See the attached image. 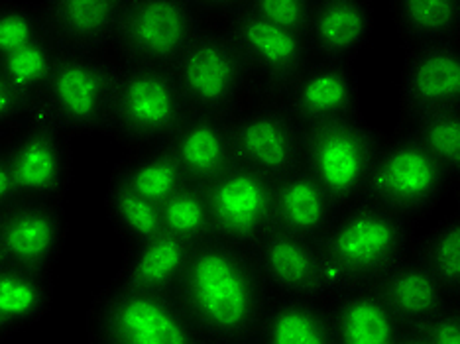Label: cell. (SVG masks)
Instances as JSON below:
<instances>
[{
  "mask_svg": "<svg viewBox=\"0 0 460 344\" xmlns=\"http://www.w3.org/2000/svg\"><path fill=\"white\" fill-rule=\"evenodd\" d=\"M175 295L203 344H252L274 294L248 248L213 236L193 246Z\"/></svg>",
  "mask_w": 460,
  "mask_h": 344,
  "instance_id": "6da1fadb",
  "label": "cell"
},
{
  "mask_svg": "<svg viewBox=\"0 0 460 344\" xmlns=\"http://www.w3.org/2000/svg\"><path fill=\"white\" fill-rule=\"evenodd\" d=\"M413 228L368 201L341 211L317 243L327 297L378 284L411 252Z\"/></svg>",
  "mask_w": 460,
  "mask_h": 344,
  "instance_id": "7a4b0ae2",
  "label": "cell"
},
{
  "mask_svg": "<svg viewBox=\"0 0 460 344\" xmlns=\"http://www.w3.org/2000/svg\"><path fill=\"white\" fill-rule=\"evenodd\" d=\"M190 112L170 67L114 59L107 114L101 134L127 150L158 146Z\"/></svg>",
  "mask_w": 460,
  "mask_h": 344,
  "instance_id": "3957f363",
  "label": "cell"
},
{
  "mask_svg": "<svg viewBox=\"0 0 460 344\" xmlns=\"http://www.w3.org/2000/svg\"><path fill=\"white\" fill-rule=\"evenodd\" d=\"M170 71L191 112L230 117L256 99L246 61L217 20H207Z\"/></svg>",
  "mask_w": 460,
  "mask_h": 344,
  "instance_id": "277c9868",
  "label": "cell"
},
{
  "mask_svg": "<svg viewBox=\"0 0 460 344\" xmlns=\"http://www.w3.org/2000/svg\"><path fill=\"white\" fill-rule=\"evenodd\" d=\"M87 335L91 344H203L175 294L109 284L91 299Z\"/></svg>",
  "mask_w": 460,
  "mask_h": 344,
  "instance_id": "5b68a950",
  "label": "cell"
},
{
  "mask_svg": "<svg viewBox=\"0 0 460 344\" xmlns=\"http://www.w3.org/2000/svg\"><path fill=\"white\" fill-rule=\"evenodd\" d=\"M388 140L364 114L303 128V163L339 211L364 201L376 158Z\"/></svg>",
  "mask_w": 460,
  "mask_h": 344,
  "instance_id": "8992f818",
  "label": "cell"
},
{
  "mask_svg": "<svg viewBox=\"0 0 460 344\" xmlns=\"http://www.w3.org/2000/svg\"><path fill=\"white\" fill-rule=\"evenodd\" d=\"M112 73L114 59L107 54L61 49L46 87L28 114L44 119L73 140L97 134L107 114Z\"/></svg>",
  "mask_w": 460,
  "mask_h": 344,
  "instance_id": "52a82bcc",
  "label": "cell"
},
{
  "mask_svg": "<svg viewBox=\"0 0 460 344\" xmlns=\"http://www.w3.org/2000/svg\"><path fill=\"white\" fill-rule=\"evenodd\" d=\"M447 195H451V187L445 173L423 146L403 130L382 146L366 185L364 201L415 226L425 221Z\"/></svg>",
  "mask_w": 460,
  "mask_h": 344,
  "instance_id": "ba28073f",
  "label": "cell"
},
{
  "mask_svg": "<svg viewBox=\"0 0 460 344\" xmlns=\"http://www.w3.org/2000/svg\"><path fill=\"white\" fill-rule=\"evenodd\" d=\"M218 22L243 54L258 99L281 101L311 66L307 38L270 22L246 4Z\"/></svg>",
  "mask_w": 460,
  "mask_h": 344,
  "instance_id": "9c48e42d",
  "label": "cell"
},
{
  "mask_svg": "<svg viewBox=\"0 0 460 344\" xmlns=\"http://www.w3.org/2000/svg\"><path fill=\"white\" fill-rule=\"evenodd\" d=\"M205 22L191 0H127L109 56L170 67Z\"/></svg>",
  "mask_w": 460,
  "mask_h": 344,
  "instance_id": "30bf717a",
  "label": "cell"
},
{
  "mask_svg": "<svg viewBox=\"0 0 460 344\" xmlns=\"http://www.w3.org/2000/svg\"><path fill=\"white\" fill-rule=\"evenodd\" d=\"M238 163L278 181L303 163V128L284 102L252 99L228 117Z\"/></svg>",
  "mask_w": 460,
  "mask_h": 344,
  "instance_id": "8fae6325",
  "label": "cell"
},
{
  "mask_svg": "<svg viewBox=\"0 0 460 344\" xmlns=\"http://www.w3.org/2000/svg\"><path fill=\"white\" fill-rule=\"evenodd\" d=\"M18 197L64 201L73 180V138L26 114L4 138Z\"/></svg>",
  "mask_w": 460,
  "mask_h": 344,
  "instance_id": "7c38bea8",
  "label": "cell"
},
{
  "mask_svg": "<svg viewBox=\"0 0 460 344\" xmlns=\"http://www.w3.org/2000/svg\"><path fill=\"white\" fill-rule=\"evenodd\" d=\"M213 236L250 248L274 228V181L244 163L205 185Z\"/></svg>",
  "mask_w": 460,
  "mask_h": 344,
  "instance_id": "4fadbf2b",
  "label": "cell"
},
{
  "mask_svg": "<svg viewBox=\"0 0 460 344\" xmlns=\"http://www.w3.org/2000/svg\"><path fill=\"white\" fill-rule=\"evenodd\" d=\"M64 201L16 197L0 208V260L20 268L54 272L67 241Z\"/></svg>",
  "mask_w": 460,
  "mask_h": 344,
  "instance_id": "5bb4252c",
  "label": "cell"
},
{
  "mask_svg": "<svg viewBox=\"0 0 460 344\" xmlns=\"http://www.w3.org/2000/svg\"><path fill=\"white\" fill-rule=\"evenodd\" d=\"M460 104V40L403 48L397 132Z\"/></svg>",
  "mask_w": 460,
  "mask_h": 344,
  "instance_id": "9a60e30c",
  "label": "cell"
},
{
  "mask_svg": "<svg viewBox=\"0 0 460 344\" xmlns=\"http://www.w3.org/2000/svg\"><path fill=\"white\" fill-rule=\"evenodd\" d=\"M301 128L362 112L360 81L352 64L311 61L281 99Z\"/></svg>",
  "mask_w": 460,
  "mask_h": 344,
  "instance_id": "2e32d148",
  "label": "cell"
},
{
  "mask_svg": "<svg viewBox=\"0 0 460 344\" xmlns=\"http://www.w3.org/2000/svg\"><path fill=\"white\" fill-rule=\"evenodd\" d=\"M248 250L271 294L329 299L317 243L274 226Z\"/></svg>",
  "mask_w": 460,
  "mask_h": 344,
  "instance_id": "e0dca14e",
  "label": "cell"
},
{
  "mask_svg": "<svg viewBox=\"0 0 460 344\" xmlns=\"http://www.w3.org/2000/svg\"><path fill=\"white\" fill-rule=\"evenodd\" d=\"M162 146L173 155L185 180L203 187L238 163L228 117L190 110Z\"/></svg>",
  "mask_w": 460,
  "mask_h": 344,
  "instance_id": "ac0fdd59",
  "label": "cell"
},
{
  "mask_svg": "<svg viewBox=\"0 0 460 344\" xmlns=\"http://www.w3.org/2000/svg\"><path fill=\"white\" fill-rule=\"evenodd\" d=\"M46 34L64 51L111 54L127 0H40Z\"/></svg>",
  "mask_w": 460,
  "mask_h": 344,
  "instance_id": "d6986e66",
  "label": "cell"
},
{
  "mask_svg": "<svg viewBox=\"0 0 460 344\" xmlns=\"http://www.w3.org/2000/svg\"><path fill=\"white\" fill-rule=\"evenodd\" d=\"M374 36V0H313L307 44L315 61L352 64Z\"/></svg>",
  "mask_w": 460,
  "mask_h": 344,
  "instance_id": "ffe728a7",
  "label": "cell"
},
{
  "mask_svg": "<svg viewBox=\"0 0 460 344\" xmlns=\"http://www.w3.org/2000/svg\"><path fill=\"white\" fill-rule=\"evenodd\" d=\"M334 344H402L403 327L376 286L329 297Z\"/></svg>",
  "mask_w": 460,
  "mask_h": 344,
  "instance_id": "44dd1931",
  "label": "cell"
},
{
  "mask_svg": "<svg viewBox=\"0 0 460 344\" xmlns=\"http://www.w3.org/2000/svg\"><path fill=\"white\" fill-rule=\"evenodd\" d=\"M341 211L307 170H296L274 181V226L319 243Z\"/></svg>",
  "mask_w": 460,
  "mask_h": 344,
  "instance_id": "7402d4cb",
  "label": "cell"
},
{
  "mask_svg": "<svg viewBox=\"0 0 460 344\" xmlns=\"http://www.w3.org/2000/svg\"><path fill=\"white\" fill-rule=\"evenodd\" d=\"M193 246L170 233L122 248V262L109 286L175 294Z\"/></svg>",
  "mask_w": 460,
  "mask_h": 344,
  "instance_id": "603a6c76",
  "label": "cell"
},
{
  "mask_svg": "<svg viewBox=\"0 0 460 344\" xmlns=\"http://www.w3.org/2000/svg\"><path fill=\"white\" fill-rule=\"evenodd\" d=\"M252 344H334L329 299L274 294Z\"/></svg>",
  "mask_w": 460,
  "mask_h": 344,
  "instance_id": "cb8c5ba5",
  "label": "cell"
},
{
  "mask_svg": "<svg viewBox=\"0 0 460 344\" xmlns=\"http://www.w3.org/2000/svg\"><path fill=\"white\" fill-rule=\"evenodd\" d=\"M54 295V272L0 262V325L10 337L46 319Z\"/></svg>",
  "mask_w": 460,
  "mask_h": 344,
  "instance_id": "d4e9b609",
  "label": "cell"
},
{
  "mask_svg": "<svg viewBox=\"0 0 460 344\" xmlns=\"http://www.w3.org/2000/svg\"><path fill=\"white\" fill-rule=\"evenodd\" d=\"M376 287L394 315L400 319L402 327L425 319L448 301H455L413 252L385 274Z\"/></svg>",
  "mask_w": 460,
  "mask_h": 344,
  "instance_id": "484cf974",
  "label": "cell"
},
{
  "mask_svg": "<svg viewBox=\"0 0 460 344\" xmlns=\"http://www.w3.org/2000/svg\"><path fill=\"white\" fill-rule=\"evenodd\" d=\"M109 180L155 205H162L187 181L173 155L162 144L128 150L112 165Z\"/></svg>",
  "mask_w": 460,
  "mask_h": 344,
  "instance_id": "4316f807",
  "label": "cell"
},
{
  "mask_svg": "<svg viewBox=\"0 0 460 344\" xmlns=\"http://www.w3.org/2000/svg\"><path fill=\"white\" fill-rule=\"evenodd\" d=\"M403 48L460 40V0H390Z\"/></svg>",
  "mask_w": 460,
  "mask_h": 344,
  "instance_id": "83f0119b",
  "label": "cell"
},
{
  "mask_svg": "<svg viewBox=\"0 0 460 344\" xmlns=\"http://www.w3.org/2000/svg\"><path fill=\"white\" fill-rule=\"evenodd\" d=\"M104 215L122 248L146 243L164 233L160 205L111 180L104 191Z\"/></svg>",
  "mask_w": 460,
  "mask_h": 344,
  "instance_id": "f1b7e54d",
  "label": "cell"
},
{
  "mask_svg": "<svg viewBox=\"0 0 460 344\" xmlns=\"http://www.w3.org/2000/svg\"><path fill=\"white\" fill-rule=\"evenodd\" d=\"M411 252L443 286L447 295L460 301V213L445 216L425 236L415 238Z\"/></svg>",
  "mask_w": 460,
  "mask_h": 344,
  "instance_id": "f546056e",
  "label": "cell"
},
{
  "mask_svg": "<svg viewBox=\"0 0 460 344\" xmlns=\"http://www.w3.org/2000/svg\"><path fill=\"white\" fill-rule=\"evenodd\" d=\"M445 173L451 195L460 190V104L413 122L405 128Z\"/></svg>",
  "mask_w": 460,
  "mask_h": 344,
  "instance_id": "4dcf8cb0",
  "label": "cell"
},
{
  "mask_svg": "<svg viewBox=\"0 0 460 344\" xmlns=\"http://www.w3.org/2000/svg\"><path fill=\"white\" fill-rule=\"evenodd\" d=\"M59 54L61 48H58L56 41L41 36L0 57V69L26 104L28 112L34 107L41 89L46 87Z\"/></svg>",
  "mask_w": 460,
  "mask_h": 344,
  "instance_id": "1f68e13d",
  "label": "cell"
},
{
  "mask_svg": "<svg viewBox=\"0 0 460 344\" xmlns=\"http://www.w3.org/2000/svg\"><path fill=\"white\" fill-rule=\"evenodd\" d=\"M160 211L164 231L181 238L187 244L197 246L213 238L211 211L203 185L185 181L160 205Z\"/></svg>",
  "mask_w": 460,
  "mask_h": 344,
  "instance_id": "d6a6232c",
  "label": "cell"
},
{
  "mask_svg": "<svg viewBox=\"0 0 460 344\" xmlns=\"http://www.w3.org/2000/svg\"><path fill=\"white\" fill-rule=\"evenodd\" d=\"M46 34L38 3L0 0V57Z\"/></svg>",
  "mask_w": 460,
  "mask_h": 344,
  "instance_id": "836d02e7",
  "label": "cell"
},
{
  "mask_svg": "<svg viewBox=\"0 0 460 344\" xmlns=\"http://www.w3.org/2000/svg\"><path fill=\"white\" fill-rule=\"evenodd\" d=\"M402 344H460V301L403 327Z\"/></svg>",
  "mask_w": 460,
  "mask_h": 344,
  "instance_id": "e575fe53",
  "label": "cell"
},
{
  "mask_svg": "<svg viewBox=\"0 0 460 344\" xmlns=\"http://www.w3.org/2000/svg\"><path fill=\"white\" fill-rule=\"evenodd\" d=\"M246 6L270 22L307 38L313 0H246Z\"/></svg>",
  "mask_w": 460,
  "mask_h": 344,
  "instance_id": "d590c367",
  "label": "cell"
},
{
  "mask_svg": "<svg viewBox=\"0 0 460 344\" xmlns=\"http://www.w3.org/2000/svg\"><path fill=\"white\" fill-rule=\"evenodd\" d=\"M26 114V104L0 69V138H6Z\"/></svg>",
  "mask_w": 460,
  "mask_h": 344,
  "instance_id": "8d00e7d4",
  "label": "cell"
},
{
  "mask_svg": "<svg viewBox=\"0 0 460 344\" xmlns=\"http://www.w3.org/2000/svg\"><path fill=\"white\" fill-rule=\"evenodd\" d=\"M18 197L13 165H10L8 150L4 138H0V208H4L8 203H13Z\"/></svg>",
  "mask_w": 460,
  "mask_h": 344,
  "instance_id": "74e56055",
  "label": "cell"
},
{
  "mask_svg": "<svg viewBox=\"0 0 460 344\" xmlns=\"http://www.w3.org/2000/svg\"><path fill=\"white\" fill-rule=\"evenodd\" d=\"M191 3L205 20H217L218 22L226 14L234 13L236 8L244 6L246 0H191Z\"/></svg>",
  "mask_w": 460,
  "mask_h": 344,
  "instance_id": "f35d334b",
  "label": "cell"
},
{
  "mask_svg": "<svg viewBox=\"0 0 460 344\" xmlns=\"http://www.w3.org/2000/svg\"><path fill=\"white\" fill-rule=\"evenodd\" d=\"M10 335H8V332H6V329L3 327V325H0V342H3V340H6Z\"/></svg>",
  "mask_w": 460,
  "mask_h": 344,
  "instance_id": "ab89813d",
  "label": "cell"
},
{
  "mask_svg": "<svg viewBox=\"0 0 460 344\" xmlns=\"http://www.w3.org/2000/svg\"><path fill=\"white\" fill-rule=\"evenodd\" d=\"M0 262H3V260H0Z\"/></svg>",
  "mask_w": 460,
  "mask_h": 344,
  "instance_id": "60d3db41",
  "label": "cell"
}]
</instances>
